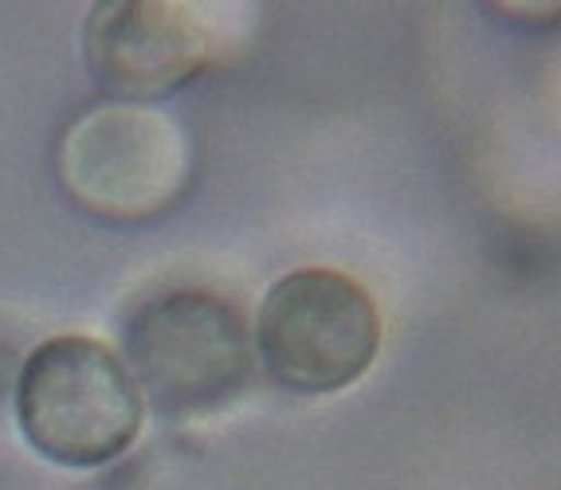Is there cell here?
I'll return each instance as SVG.
<instances>
[{
    "label": "cell",
    "mask_w": 561,
    "mask_h": 490,
    "mask_svg": "<svg viewBox=\"0 0 561 490\" xmlns=\"http://www.w3.org/2000/svg\"><path fill=\"white\" fill-rule=\"evenodd\" d=\"M141 393L126 361L83 334L39 341L16 377V428L39 459L94 471L134 447Z\"/></svg>",
    "instance_id": "obj_1"
},
{
    "label": "cell",
    "mask_w": 561,
    "mask_h": 490,
    "mask_svg": "<svg viewBox=\"0 0 561 490\" xmlns=\"http://www.w3.org/2000/svg\"><path fill=\"white\" fill-rule=\"evenodd\" d=\"M252 358L240 311L205 287L150 294L122 326V361L141 405L178 420L232 405L252 377Z\"/></svg>",
    "instance_id": "obj_2"
},
{
    "label": "cell",
    "mask_w": 561,
    "mask_h": 490,
    "mask_svg": "<svg viewBox=\"0 0 561 490\" xmlns=\"http://www.w3.org/2000/svg\"><path fill=\"white\" fill-rule=\"evenodd\" d=\"M381 349V311L354 275L299 267L267 287L252 353L287 393L330 396L357 385Z\"/></svg>",
    "instance_id": "obj_3"
},
{
    "label": "cell",
    "mask_w": 561,
    "mask_h": 490,
    "mask_svg": "<svg viewBox=\"0 0 561 490\" xmlns=\"http://www.w3.org/2000/svg\"><path fill=\"white\" fill-rule=\"evenodd\" d=\"M56 173L83 212L130 224L173 208L193 173V153L169 114L141 103H106L64 130Z\"/></svg>",
    "instance_id": "obj_4"
},
{
    "label": "cell",
    "mask_w": 561,
    "mask_h": 490,
    "mask_svg": "<svg viewBox=\"0 0 561 490\" xmlns=\"http://www.w3.org/2000/svg\"><path fill=\"white\" fill-rule=\"evenodd\" d=\"M216 12L185 0H103L87 12L83 63L106 95L146 106L216 59Z\"/></svg>",
    "instance_id": "obj_5"
}]
</instances>
